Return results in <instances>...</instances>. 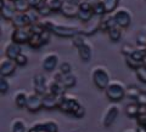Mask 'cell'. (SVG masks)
Listing matches in <instances>:
<instances>
[{"label":"cell","instance_id":"cell-14","mask_svg":"<svg viewBox=\"0 0 146 132\" xmlns=\"http://www.w3.org/2000/svg\"><path fill=\"white\" fill-rule=\"evenodd\" d=\"M17 67L18 66L15 62V60H11V58L4 56L0 60V76H5V78L11 76L15 73Z\"/></svg>","mask_w":146,"mask_h":132},{"label":"cell","instance_id":"cell-6","mask_svg":"<svg viewBox=\"0 0 146 132\" xmlns=\"http://www.w3.org/2000/svg\"><path fill=\"white\" fill-rule=\"evenodd\" d=\"M121 108L117 103H112L105 109L101 116V125L104 127H110L115 124V121L117 120V118L119 116Z\"/></svg>","mask_w":146,"mask_h":132},{"label":"cell","instance_id":"cell-29","mask_svg":"<svg viewBox=\"0 0 146 132\" xmlns=\"http://www.w3.org/2000/svg\"><path fill=\"white\" fill-rule=\"evenodd\" d=\"M139 109H140V106L136 102L130 103L125 107V114L129 118H136L139 114Z\"/></svg>","mask_w":146,"mask_h":132},{"label":"cell","instance_id":"cell-27","mask_svg":"<svg viewBox=\"0 0 146 132\" xmlns=\"http://www.w3.org/2000/svg\"><path fill=\"white\" fill-rule=\"evenodd\" d=\"M107 35H108V39L111 40V41H113V43L119 41L122 39V28L118 26L112 27L111 29L107 30Z\"/></svg>","mask_w":146,"mask_h":132},{"label":"cell","instance_id":"cell-30","mask_svg":"<svg viewBox=\"0 0 146 132\" xmlns=\"http://www.w3.org/2000/svg\"><path fill=\"white\" fill-rule=\"evenodd\" d=\"M13 5H15V9H16L17 12H23L25 13L31 9V5L27 0H16V1L13 3Z\"/></svg>","mask_w":146,"mask_h":132},{"label":"cell","instance_id":"cell-17","mask_svg":"<svg viewBox=\"0 0 146 132\" xmlns=\"http://www.w3.org/2000/svg\"><path fill=\"white\" fill-rule=\"evenodd\" d=\"M67 90L68 89L61 83V81H57V80H54V79L49 80V90H48L49 93H52L57 97H62L66 95Z\"/></svg>","mask_w":146,"mask_h":132},{"label":"cell","instance_id":"cell-8","mask_svg":"<svg viewBox=\"0 0 146 132\" xmlns=\"http://www.w3.org/2000/svg\"><path fill=\"white\" fill-rule=\"evenodd\" d=\"M60 66V58L56 52H48L42 58V68L44 72L52 73Z\"/></svg>","mask_w":146,"mask_h":132},{"label":"cell","instance_id":"cell-51","mask_svg":"<svg viewBox=\"0 0 146 132\" xmlns=\"http://www.w3.org/2000/svg\"><path fill=\"white\" fill-rule=\"evenodd\" d=\"M144 66L146 67V57H145V60H144Z\"/></svg>","mask_w":146,"mask_h":132},{"label":"cell","instance_id":"cell-45","mask_svg":"<svg viewBox=\"0 0 146 132\" xmlns=\"http://www.w3.org/2000/svg\"><path fill=\"white\" fill-rule=\"evenodd\" d=\"M139 104V106H146V92L145 91H141L139 97L136 98V101H134Z\"/></svg>","mask_w":146,"mask_h":132},{"label":"cell","instance_id":"cell-48","mask_svg":"<svg viewBox=\"0 0 146 132\" xmlns=\"http://www.w3.org/2000/svg\"><path fill=\"white\" fill-rule=\"evenodd\" d=\"M136 132H146V127L138 125V127H136Z\"/></svg>","mask_w":146,"mask_h":132},{"label":"cell","instance_id":"cell-43","mask_svg":"<svg viewBox=\"0 0 146 132\" xmlns=\"http://www.w3.org/2000/svg\"><path fill=\"white\" fill-rule=\"evenodd\" d=\"M133 50H134V46H131L130 44H124V45L122 46L121 51H122V53L124 55V56H129V55L133 52Z\"/></svg>","mask_w":146,"mask_h":132},{"label":"cell","instance_id":"cell-41","mask_svg":"<svg viewBox=\"0 0 146 132\" xmlns=\"http://www.w3.org/2000/svg\"><path fill=\"white\" fill-rule=\"evenodd\" d=\"M15 62L17 63V66H20V67H25L27 63H28V56H27L26 53L23 52H21L18 56L15 58Z\"/></svg>","mask_w":146,"mask_h":132},{"label":"cell","instance_id":"cell-15","mask_svg":"<svg viewBox=\"0 0 146 132\" xmlns=\"http://www.w3.org/2000/svg\"><path fill=\"white\" fill-rule=\"evenodd\" d=\"M0 11H1V17L6 21H11L17 13L13 3L9 0H0Z\"/></svg>","mask_w":146,"mask_h":132},{"label":"cell","instance_id":"cell-1","mask_svg":"<svg viewBox=\"0 0 146 132\" xmlns=\"http://www.w3.org/2000/svg\"><path fill=\"white\" fill-rule=\"evenodd\" d=\"M58 109L62 113L71 114L74 118H83L85 115V108L80 103L79 99L74 96H72V95H67V93L65 96H62Z\"/></svg>","mask_w":146,"mask_h":132},{"label":"cell","instance_id":"cell-16","mask_svg":"<svg viewBox=\"0 0 146 132\" xmlns=\"http://www.w3.org/2000/svg\"><path fill=\"white\" fill-rule=\"evenodd\" d=\"M62 97H57L52 93H45L43 96V109H46V110H52V109H56L60 106Z\"/></svg>","mask_w":146,"mask_h":132},{"label":"cell","instance_id":"cell-49","mask_svg":"<svg viewBox=\"0 0 146 132\" xmlns=\"http://www.w3.org/2000/svg\"><path fill=\"white\" fill-rule=\"evenodd\" d=\"M123 132H136V130H133V129H128V130L123 131Z\"/></svg>","mask_w":146,"mask_h":132},{"label":"cell","instance_id":"cell-34","mask_svg":"<svg viewBox=\"0 0 146 132\" xmlns=\"http://www.w3.org/2000/svg\"><path fill=\"white\" fill-rule=\"evenodd\" d=\"M36 10H38V12H39V15L40 16H43V17H46V16H49L50 13H51L52 11H51V9L49 7V5H48V3H46V0H45V1L42 4V5H40L38 9H36Z\"/></svg>","mask_w":146,"mask_h":132},{"label":"cell","instance_id":"cell-22","mask_svg":"<svg viewBox=\"0 0 146 132\" xmlns=\"http://www.w3.org/2000/svg\"><path fill=\"white\" fill-rule=\"evenodd\" d=\"M78 10H79L78 5H74V4L65 1V4H63V6L61 9V13L65 17L72 18V17H77V15H78Z\"/></svg>","mask_w":146,"mask_h":132},{"label":"cell","instance_id":"cell-5","mask_svg":"<svg viewBox=\"0 0 146 132\" xmlns=\"http://www.w3.org/2000/svg\"><path fill=\"white\" fill-rule=\"evenodd\" d=\"M113 20H115L116 24L118 27H121L122 29L128 28L131 24V20H133V16H131V12L129 9L127 7H117L115 11L112 12Z\"/></svg>","mask_w":146,"mask_h":132},{"label":"cell","instance_id":"cell-3","mask_svg":"<svg viewBox=\"0 0 146 132\" xmlns=\"http://www.w3.org/2000/svg\"><path fill=\"white\" fill-rule=\"evenodd\" d=\"M91 80L95 87L105 91L108 84L111 83V74L107 68H105L104 66H96L91 70Z\"/></svg>","mask_w":146,"mask_h":132},{"label":"cell","instance_id":"cell-21","mask_svg":"<svg viewBox=\"0 0 146 132\" xmlns=\"http://www.w3.org/2000/svg\"><path fill=\"white\" fill-rule=\"evenodd\" d=\"M117 26L115 20H113V16L112 13H106L105 16H102L101 18H100V30L101 32H106L108 29H111L112 27Z\"/></svg>","mask_w":146,"mask_h":132},{"label":"cell","instance_id":"cell-23","mask_svg":"<svg viewBox=\"0 0 146 132\" xmlns=\"http://www.w3.org/2000/svg\"><path fill=\"white\" fill-rule=\"evenodd\" d=\"M10 131L11 132H27L28 129H27L26 121L21 118H16L13 119L10 124Z\"/></svg>","mask_w":146,"mask_h":132},{"label":"cell","instance_id":"cell-37","mask_svg":"<svg viewBox=\"0 0 146 132\" xmlns=\"http://www.w3.org/2000/svg\"><path fill=\"white\" fill-rule=\"evenodd\" d=\"M29 29H31V32H32V34H42L44 30H46V29L44 28L42 21L38 22V23L31 24V26H29Z\"/></svg>","mask_w":146,"mask_h":132},{"label":"cell","instance_id":"cell-12","mask_svg":"<svg viewBox=\"0 0 146 132\" xmlns=\"http://www.w3.org/2000/svg\"><path fill=\"white\" fill-rule=\"evenodd\" d=\"M94 11H93V4L84 0L83 3L79 5V10H78V20L83 23H88L89 21H91L94 18Z\"/></svg>","mask_w":146,"mask_h":132},{"label":"cell","instance_id":"cell-2","mask_svg":"<svg viewBox=\"0 0 146 132\" xmlns=\"http://www.w3.org/2000/svg\"><path fill=\"white\" fill-rule=\"evenodd\" d=\"M72 44L78 50V55L82 61L89 62L91 60V57H93V46L88 41L85 34L80 33L78 35H76L74 38H72Z\"/></svg>","mask_w":146,"mask_h":132},{"label":"cell","instance_id":"cell-28","mask_svg":"<svg viewBox=\"0 0 146 132\" xmlns=\"http://www.w3.org/2000/svg\"><path fill=\"white\" fill-rule=\"evenodd\" d=\"M26 13V16H27V20H28L29 22V26L31 24H34V23H38V22H40V15H39V12L36 9H29Z\"/></svg>","mask_w":146,"mask_h":132},{"label":"cell","instance_id":"cell-24","mask_svg":"<svg viewBox=\"0 0 146 132\" xmlns=\"http://www.w3.org/2000/svg\"><path fill=\"white\" fill-rule=\"evenodd\" d=\"M129 56L131 58H134L135 61H138L140 63H143L144 64V60L146 57V46H136L134 47L133 52H131Z\"/></svg>","mask_w":146,"mask_h":132},{"label":"cell","instance_id":"cell-50","mask_svg":"<svg viewBox=\"0 0 146 132\" xmlns=\"http://www.w3.org/2000/svg\"><path fill=\"white\" fill-rule=\"evenodd\" d=\"M86 1H89V3H91V4H94V3L99 1V0H86Z\"/></svg>","mask_w":146,"mask_h":132},{"label":"cell","instance_id":"cell-47","mask_svg":"<svg viewBox=\"0 0 146 132\" xmlns=\"http://www.w3.org/2000/svg\"><path fill=\"white\" fill-rule=\"evenodd\" d=\"M65 1H67V3H71V4H74V5H80L84 1V0H65Z\"/></svg>","mask_w":146,"mask_h":132},{"label":"cell","instance_id":"cell-40","mask_svg":"<svg viewBox=\"0 0 146 132\" xmlns=\"http://www.w3.org/2000/svg\"><path fill=\"white\" fill-rule=\"evenodd\" d=\"M135 73H136V76H138V79L141 81V83L146 84V67L145 66L139 67L138 69L135 70Z\"/></svg>","mask_w":146,"mask_h":132},{"label":"cell","instance_id":"cell-35","mask_svg":"<svg viewBox=\"0 0 146 132\" xmlns=\"http://www.w3.org/2000/svg\"><path fill=\"white\" fill-rule=\"evenodd\" d=\"M125 64L129 67L130 69H134V70H136L139 67L144 66L143 63H140V62H138V61H135L134 58H131L130 56H125Z\"/></svg>","mask_w":146,"mask_h":132},{"label":"cell","instance_id":"cell-42","mask_svg":"<svg viewBox=\"0 0 146 132\" xmlns=\"http://www.w3.org/2000/svg\"><path fill=\"white\" fill-rule=\"evenodd\" d=\"M136 43L139 46H146V32H140L136 35Z\"/></svg>","mask_w":146,"mask_h":132},{"label":"cell","instance_id":"cell-31","mask_svg":"<svg viewBox=\"0 0 146 132\" xmlns=\"http://www.w3.org/2000/svg\"><path fill=\"white\" fill-rule=\"evenodd\" d=\"M49 7L52 12H61V9L65 4V0H46Z\"/></svg>","mask_w":146,"mask_h":132},{"label":"cell","instance_id":"cell-26","mask_svg":"<svg viewBox=\"0 0 146 132\" xmlns=\"http://www.w3.org/2000/svg\"><path fill=\"white\" fill-rule=\"evenodd\" d=\"M93 11H94V15L96 17H102V16L106 15L107 9H106V5H105L104 0H99V1L93 4Z\"/></svg>","mask_w":146,"mask_h":132},{"label":"cell","instance_id":"cell-44","mask_svg":"<svg viewBox=\"0 0 146 132\" xmlns=\"http://www.w3.org/2000/svg\"><path fill=\"white\" fill-rule=\"evenodd\" d=\"M135 119H136V121H138V125L146 127V113H139Z\"/></svg>","mask_w":146,"mask_h":132},{"label":"cell","instance_id":"cell-36","mask_svg":"<svg viewBox=\"0 0 146 132\" xmlns=\"http://www.w3.org/2000/svg\"><path fill=\"white\" fill-rule=\"evenodd\" d=\"M9 90H10V84H9V81H7V78L0 76V93L6 95Z\"/></svg>","mask_w":146,"mask_h":132},{"label":"cell","instance_id":"cell-32","mask_svg":"<svg viewBox=\"0 0 146 132\" xmlns=\"http://www.w3.org/2000/svg\"><path fill=\"white\" fill-rule=\"evenodd\" d=\"M43 125L46 132H58V125L55 120H44Z\"/></svg>","mask_w":146,"mask_h":132},{"label":"cell","instance_id":"cell-7","mask_svg":"<svg viewBox=\"0 0 146 132\" xmlns=\"http://www.w3.org/2000/svg\"><path fill=\"white\" fill-rule=\"evenodd\" d=\"M83 33V29L73 26H66V24H55L52 29V34L61 36V38H74L76 35Z\"/></svg>","mask_w":146,"mask_h":132},{"label":"cell","instance_id":"cell-10","mask_svg":"<svg viewBox=\"0 0 146 132\" xmlns=\"http://www.w3.org/2000/svg\"><path fill=\"white\" fill-rule=\"evenodd\" d=\"M32 35V32L29 29V27H23V28H13L11 33V41L23 45L28 44V40Z\"/></svg>","mask_w":146,"mask_h":132},{"label":"cell","instance_id":"cell-33","mask_svg":"<svg viewBox=\"0 0 146 132\" xmlns=\"http://www.w3.org/2000/svg\"><path fill=\"white\" fill-rule=\"evenodd\" d=\"M140 92H141V90L139 87H136V86H129V87L127 89V97L130 98L131 101H136V98L139 97Z\"/></svg>","mask_w":146,"mask_h":132},{"label":"cell","instance_id":"cell-38","mask_svg":"<svg viewBox=\"0 0 146 132\" xmlns=\"http://www.w3.org/2000/svg\"><path fill=\"white\" fill-rule=\"evenodd\" d=\"M118 1H119V0H104L106 9H107V13H112L116 10L118 6Z\"/></svg>","mask_w":146,"mask_h":132},{"label":"cell","instance_id":"cell-19","mask_svg":"<svg viewBox=\"0 0 146 132\" xmlns=\"http://www.w3.org/2000/svg\"><path fill=\"white\" fill-rule=\"evenodd\" d=\"M27 99H28V93L25 90H17L13 95V102L16 107L20 109H23L27 106Z\"/></svg>","mask_w":146,"mask_h":132},{"label":"cell","instance_id":"cell-46","mask_svg":"<svg viewBox=\"0 0 146 132\" xmlns=\"http://www.w3.org/2000/svg\"><path fill=\"white\" fill-rule=\"evenodd\" d=\"M27 1L29 3V5H31L32 9H38L45 1V0H27Z\"/></svg>","mask_w":146,"mask_h":132},{"label":"cell","instance_id":"cell-53","mask_svg":"<svg viewBox=\"0 0 146 132\" xmlns=\"http://www.w3.org/2000/svg\"><path fill=\"white\" fill-rule=\"evenodd\" d=\"M145 32H146V27H145Z\"/></svg>","mask_w":146,"mask_h":132},{"label":"cell","instance_id":"cell-9","mask_svg":"<svg viewBox=\"0 0 146 132\" xmlns=\"http://www.w3.org/2000/svg\"><path fill=\"white\" fill-rule=\"evenodd\" d=\"M32 84H33V91L34 92L42 95V96H44L45 93H48L49 81H48V78L45 76L44 73H35V74L33 75Z\"/></svg>","mask_w":146,"mask_h":132},{"label":"cell","instance_id":"cell-4","mask_svg":"<svg viewBox=\"0 0 146 132\" xmlns=\"http://www.w3.org/2000/svg\"><path fill=\"white\" fill-rule=\"evenodd\" d=\"M105 95L113 103L121 102L127 96V87L121 80H111V83L105 90Z\"/></svg>","mask_w":146,"mask_h":132},{"label":"cell","instance_id":"cell-25","mask_svg":"<svg viewBox=\"0 0 146 132\" xmlns=\"http://www.w3.org/2000/svg\"><path fill=\"white\" fill-rule=\"evenodd\" d=\"M45 45L44 43V40L42 38V34H32L31 35V38L28 40V46L32 47V49H40V47H43Z\"/></svg>","mask_w":146,"mask_h":132},{"label":"cell","instance_id":"cell-11","mask_svg":"<svg viewBox=\"0 0 146 132\" xmlns=\"http://www.w3.org/2000/svg\"><path fill=\"white\" fill-rule=\"evenodd\" d=\"M51 79L57 80V81H61V83L65 85L67 89L74 87L76 84H77V76H76V74L73 72H70V73H66V74H63V73H61L60 70H55Z\"/></svg>","mask_w":146,"mask_h":132},{"label":"cell","instance_id":"cell-13","mask_svg":"<svg viewBox=\"0 0 146 132\" xmlns=\"http://www.w3.org/2000/svg\"><path fill=\"white\" fill-rule=\"evenodd\" d=\"M43 108V96L36 92L28 93V99H27V106L26 109L31 113H36Z\"/></svg>","mask_w":146,"mask_h":132},{"label":"cell","instance_id":"cell-52","mask_svg":"<svg viewBox=\"0 0 146 132\" xmlns=\"http://www.w3.org/2000/svg\"><path fill=\"white\" fill-rule=\"evenodd\" d=\"M9 1H12V3H15V1H16V0H9Z\"/></svg>","mask_w":146,"mask_h":132},{"label":"cell","instance_id":"cell-20","mask_svg":"<svg viewBox=\"0 0 146 132\" xmlns=\"http://www.w3.org/2000/svg\"><path fill=\"white\" fill-rule=\"evenodd\" d=\"M13 28H23V27H29V22L27 20L26 13L23 12H17L13 18L10 21Z\"/></svg>","mask_w":146,"mask_h":132},{"label":"cell","instance_id":"cell-18","mask_svg":"<svg viewBox=\"0 0 146 132\" xmlns=\"http://www.w3.org/2000/svg\"><path fill=\"white\" fill-rule=\"evenodd\" d=\"M21 52H22L21 45L13 43V41H9L5 45V47H4V53H5V56L11 58V60H15Z\"/></svg>","mask_w":146,"mask_h":132},{"label":"cell","instance_id":"cell-39","mask_svg":"<svg viewBox=\"0 0 146 132\" xmlns=\"http://www.w3.org/2000/svg\"><path fill=\"white\" fill-rule=\"evenodd\" d=\"M72 63L68 62V61H63L60 63V66H58V70H60L61 73H63V74H66V73H70V72H73L72 70Z\"/></svg>","mask_w":146,"mask_h":132}]
</instances>
